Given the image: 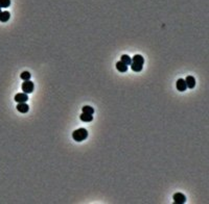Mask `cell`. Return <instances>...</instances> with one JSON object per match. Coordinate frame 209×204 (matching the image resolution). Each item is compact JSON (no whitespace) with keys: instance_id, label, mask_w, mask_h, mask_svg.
I'll use <instances>...</instances> for the list:
<instances>
[{"instance_id":"8","label":"cell","mask_w":209,"mask_h":204,"mask_svg":"<svg viewBox=\"0 0 209 204\" xmlns=\"http://www.w3.org/2000/svg\"><path fill=\"white\" fill-rule=\"evenodd\" d=\"M185 82L188 89H193L195 87V78L193 76H187L185 78Z\"/></svg>"},{"instance_id":"13","label":"cell","mask_w":209,"mask_h":204,"mask_svg":"<svg viewBox=\"0 0 209 204\" xmlns=\"http://www.w3.org/2000/svg\"><path fill=\"white\" fill-rule=\"evenodd\" d=\"M82 111H83V113L89 114V115H93V114H94V108H92L91 106H88V105L84 106L82 108Z\"/></svg>"},{"instance_id":"10","label":"cell","mask_w":209,"mask_h":204,"mask_svg":"<svg viewBox=\"0 0 209 204\" xmlns=\"http://www.w3.org/2000/svg\"><path fill=\"white\" fill-rule=\"evenodd\" d=\"M11 18V14L10 12H8V10H4V12H2L1 14H0V21L1 22H8V20H10Z\"/></svg>"},{"instance_id":"5","label":"cell","mask_w":209,"mask_h":204,"mask_svg":"<svg viewBox=\"0 0 209 204\" xmlns=\"http://www.w3.org/2000/svg\"><path fill=\"white\" fill-rule=\"evenodd\" d=\"M176 87H177V90L179 92H185L186 90H187V85H186L185 79H183V78H180V79L177 80Z\"/></svg>"},{"instance_id":"15","label":"cell","mask_w":209,"mask_h":204,"mask_svg":"<svg viewBox=\"0 0 209 204\" xmlns=\"http://www.w3.org/2000/svg\"><path fill=\"white\" fill-rule=\"evenodd\" d=\"M11 5V0H0V8H5Z\"/></svg>"},{"instance_id":"3","label":"cell","mask_w":209,"mask_h":204,"mask_svg":"<svg viewBox=\"0 0 209 204\" xmlns=\"http://www.w3.org/2000/svg\"><path fill=\"white\" fill-rule=\"evenodd\" d=\"M34 89H35L34 82L30 81V79L25 80V81H23V83H22V91L25 94L32 93V92H34Z\"/></svg>"},{"instance_id":"16","label":"cell","mask_w":209,"mask_h":204,"mask_svg":"<svg viewBox=\"0 0 209 204\" xmlns=\"http://www.w3.org/2000/svg\"><path fill=\"white\" fill-rule=\"evenodd\" d=\"M1 13H2V10H1V8H0V14H1Z\"/></svg>"},{"instance_id":"2","label":"cell","mask_w":209,"mask_h":204,"mask_svg":"<svg viewBox=\"0 0 209 204\" xmlns=\"http://www.w3.org/2000/svg\"><path fill=\"white\" fill-rule=\"evenodd\" d=\"M88 137V131L85 128H78L73 131L72 133V139L75 142H83Z\"/></svg>"},{"instance_id":"4","label":"cell","mask_w":209,"mask_h":204,"mask_svg":"<svg viewBox=\"0 0 209 204\" xmlns=\"http://www.w3.org/2000/svg\"><path fill=\"white\" fill-rule=\"evenodd\" d=\"M173 199H174V202L176 204H183L186 202L185 195H183L182 193H176V194H174Z\"/></svg>"},{"instance_id":"1","label":"cell","mask_w":209,"mask_h":204,"mask_svg":"<svg viewBox=\"0 0 209 204\" xmlns=\"http://www.w3.org/2000/svg\"><path fill=\"white\" fill-rule=\"evenodd\" d=\"M143 64H144V58L142 55L140 54H136L134 55V58H132L131 61V69L133 70L134 72H140L143 68Z\"/></svg>"},{"instance_id":"7","label":"cell","mask_w":209,"mask_h":204,"mask_svg":"<svg viewBox=\"0 0 209 204\" xmlns=\"http://www.w3.org/2000/svg\"><path fill=\"white\" fill-rule=\"evenodd\" d=\"M16 108L18 109V111H20L21 114H26L28 111H29V106H28L26 102L18 103V105H17Z\"/></svg>"},{"instance_id":"6","label":"cell","mask_w":209,"mask_h":204,"mask_svg":"<svg viewBox=\"0 0 209 204\" xmlns=\"http://www.w3.org/2000/svg\"><path fill=\"white\" fill-rule=\"evenodd\" d=\"M28 100V96L25 93H18L15 95V101L21 103V102H26Z\"/></svg>"},{"instance_id":"11","label":"cell","mask_w":209,"mask_h":204,"mask_svg":"<svg viewBox=\"0 0 209 204\" xmlns=\"http://www.w3.org/2000/svg\"><path fill=\"white\" fill-rule=\"evenodd\" d=\"M93 115H89V114H85L83 113L82 115L80 116V119L82 120L83 122H91L92 120H93V117H92Z\"/></svg>"},{"instance_id":"14","label":"cell","mask_w":209,"mask_h":204,"mask_svg":"<svg viewBox=\"0 0 209 204\" xmlns=\"http://www.w3.org/2000/svg\"><path fill=\"white\" fill-rule=\"evenodd\" d=\"M20 77H21V79L23 80V81H25V80H29L30 77H32V75H30L29 72L25 71V72H22Z\"/></svg>"},{"instance_id":"9","label":"cell","mask_w":209,"mask_h":204,"mask_svg":"<svg viewBox=\"0 0 209 204\" xmlns=\"http://www.w3.org/2000/svg\"><path fill=\"white\" fill-rule=\"evenodd\" d=\"M116 69L118 70L119 72H121V73H124V72L128 71V69H129V67H128L127 65H124L122 61H117L116 63Z\"/></svg>"},{"instance_id":"12","label":"cell","mask_w":209,"mask_h":204,"mask_svg":"<svg viewBox=\"0 0 209 204\" xmlns=\"http://www.w3.org/2000/svg\"><path fill=\"white\" fill-rule=\"evenodd\" d=\"M120 61H122V63H124V65L130 66V65H131L132 58H130L129 55H127V54H124V55H121V60H120Z\"/></svg>"}]
</instances>
